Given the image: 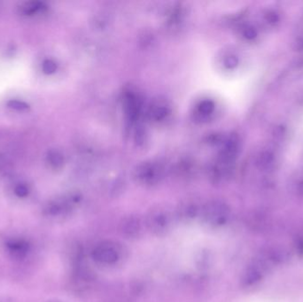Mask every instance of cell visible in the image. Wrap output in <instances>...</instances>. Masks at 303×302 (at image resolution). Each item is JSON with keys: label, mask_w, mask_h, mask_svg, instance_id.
<instances>
[{"label": "cell", "mask_w": 303, "mask_h": 302, "mask_svg": "<svg viewBox=\"0 0 303 302\" xmlns=\"http://www.w3.org/2000/svg\"><path fill=\"white\" fill-rule=\"evenodd\" d=\"M123 250L117 242L106 240L96 244L92 249V259L103 266H113L122 260Z\"/></svg>", "instance_id": "6da1fadb"}, {"label": "cell", "mask_w": 303, "mask_h": 302, "mask_svg": "<svg viewBox=\"0 0 303 302\" xmlns=\"http://www.w3.org/2000/svg\"><path fill=\"white\" fill-rule=\"evenodd\" d=\"M201 216L205 224L213 227H218L228 222L230 208L222 201H211L205 205L203 209H201Z\"/></svg>", "instance_id": "7a4b0ae2"}, {"label": "cell", "mask_w": 303, "mask_h": 302, "mask_svg": "<svg viewBox=\"0 0 303 302\" xmlns=\"http://www.w3.org/2000/svg\"><path fill=\"white\" fill-rule=\"evenodd\" d=\"M81 197L77 194H71L67 197L58 199L48 204L46 213L51 216H60L68 214L79 203Z\"/></svg>", "instance_id": "3957f363"}, {"label": "cell", "mask_w": 303, "mask_h": 302, "mask_svg": "<svg viewBox=\"0 0 303 302\" xmlns=\"http://www.w3.org/2000/svg\"><path fill=\"white\" fill-rule=\"evenodd\" d=\"M147 225L154 234H163L171 227V215L167 211H153L147 217Z\"/></svg>", "instance_id": "277c9868"}, {"label": "cell", "mask_w": 303, "mask_h": 302, "mask_svg": "<svg viewBox=\"0 0 303 302\" xmlns=\"http://www.w3.org/2000/svg\"><path fill=\"white\" fill-rule=\"evenodd\" d=\"M162 170L154 163H145L136 170V177L141 183L145 184H155L160 181Z\"/></svg>", "instance_id": "5b68a950"}, {"label": "cell", "mask_w": 303, "mask_h": 302, "mask_svg": "<svg viewBox=\"0 0 303 302\" xmlns=\"http://www.w3.org/2000/svg\"><path fill=\"white\" fill-rule=\"evenodd\" d=\"M6 248L9 255L14 259H23L30 252V244L25 239L14 238L6 243Z\"/></svg>", "instance_id": "8992f818"}, {"label": "cell", "mask_w": 303, "mask_h": 302, "mask_svg": "<svg viewBox=\"0 0 303 302\" xmlns=\"http://www.w3.org/2000/svg\"><path fill=\"white\" fill-rule=\"evenodd\" d=\"M122 231L128 238H137L142 232L141 222L139 218H127L122 224Z\"/></svg>", "instance_id": "52a82bcc"}, {"label": "cell", "mask_w": 303, "mask_h": 302, "mask_svg": "<svg viewBox=\"0 0 303 302\" xmlns=\"http://www.w3.org/2000/svg\"><path fill=\"white\" fill-rule=\"evenodd\" d=\"M48 7L41 1H29L20 7V13L24 16H35L46 12Z\"/></svg>", "instance_id": "ba28073f"}, {"label": "cell", "mask_w": 303, "mask_h": 302, "mask_svg": "<svg viewBox=\"0 0 303 302\" xmlns=\"http://www.w3.org/2000/svg\"><path fill=\"white\" fill-rule=\"evenodd\" d=\"M46 160H47L49 166L53 170L61 169L64 164V157L62 155V153L57 150L51 149L48 151Z\"/></svg>", "instance_id": "9c48e42d"}, {"label": "cell", "mask_w": 303, "mask_h": 302, "mask_svg": "<svg viewBox=\"0 0 303 302\" xmlns=\"http://www.w3.org/2000/svg\"><path fill=\"white\" fill-rule=\"evenodd\" d=\"M7 106L18 112H27L31 108V106L27 103L20 100H14V99L7 102Z\"/></svg>", "instance_id": "30bf717a"}, {"label": "cell", "mask_w": 303, "mask_h": 302, "mask_svg": "<svg viewBox=\"0 0 303 302\" xmlns=\"http://www.w3.org/2000/svg\"><path fill=\"white\" fill-rule=\"evenodd\" d=\"M42 70L46 75H51L57 70V64L54 61L47 59L42 64Z\"/></svg>", "instance_id": "8fae6325"}, {"label": "cell", "mask_w": 303, "mask_h": 302, "mask_svg": "<svg viewBox=\"0 0 303 302\" xmlns=\"http://www.w3.org/2000/svg\"><path fill=\"white\" fill-rule=\"evenodd\" d=\"M169 109L166 105H156L152 111V116L157 120L163 119L167 116Z\"/></svg>", "instance_id": "7c38bea8"}, {"label": "cell", "mask_w": 303, "mask_h": 302, "mask_svg": "<svg viewBox=\"0 0 303 302\" xmlns=\"http://www.w3.org/2000/svg\"><path fill=\"white\" fill-rule=\"evenodd\" d=\"M215 105L211 100H203L199 105V111L203 115H209L214 110Z\"/></svg>", "instance_id": "4fadbf2b"}, {"label": "cell", "mask_w": 303, "mask_h": 302, "mask_svg": "<svg viewBox=\"0 0 303 302\" xmlns=\"http://www.w3.org/2000/svg\"><path fill=\"white\" fill-rule=\"evenodd\" d=\"M14 194L19 198L27 197L30 194V188L24 183H19L14 188Z\"/></svg>", "instance_id": "5bb4252c"}, {"label": "cell", "mask_w": 303, "mask_h": 302, "mask_svg": "<svg viewBox=\"0 0 303 302\" xmlns=\"http://www.w3.org/2000/svg\"><path fill=\"white\" fill-rule=\"evenodd\" d=\"M237 60H236L234 56H230L228 58L226 59L225 61V65L227 68H234L236 65H237Z\"/></svg>", "instance_id": "9a60e30c"}]
</instances>
